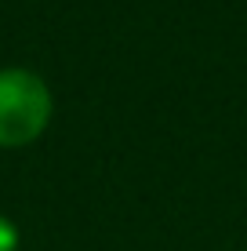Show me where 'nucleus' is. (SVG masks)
Wrapping results in <instances>:
<instances>
[{
  "label": "nucleus",
  "mask_w": 247,
  "mask_h": 251,
  "mask_svg": "<svg viewBox=\"0 0 247 251\" xmlns=\"http://www.w3.org/2000/svg\"><path fill=\"white\" fill-rule=\"evenodd\" d=\"M55 120V91L29 66H0V150H29Z\"/></svg>",
  "instance_id": "f257e3e1"
},
{
  "label": "nucleus",
  "mask_w": 247,
  "mask_h": 251,
  "mask_svg": "<svg viewBox=\"0 0 247 251\" xmlns=\"http://www.w3.org/2000/svg\"><path fill=\"white\" fill-rule=\"evenodd\" d=\"M19 244H22L19 226H15L7 215H0V251H19Z\"/></svg>",
  "instance_id": "f03ea898"
}]
</instances>
